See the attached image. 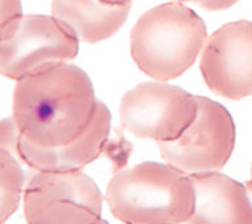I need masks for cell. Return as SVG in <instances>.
Returning <instances> with one entry per match:
<instances>
[{
	"mask_svg": "<svg viewBox=\"0 0 252 224\" xmlns=\"http://www.w3.org/2000/svg\"><path fill=\"white\" fill-rule=\"evenodd\" d=\"M97 102L92 82L80 67L47 63L16 80L12 117L27 140L59 147L88 129Z\"/></svg>",
	"mask_w": 252,
	"mask_h": 224,
	"instance_id": "6da1fadb",
	"label": "cell"
},
{
	"mask_svg": "<svg viewBox=\"0 0 252 224\" xmlns=\"http://www.w3.org/2000/svg\"><path fill=\"white\" fill-rule=\"evenodd\" d=\"M105 199L124 223L179 224L192 216L196 192L189 174L168 163L147 161L116 173Z\"/></svg>",
	"mask_w": 252,
	"mask_h": 224,
	"instance_id": "7a4b0ae2",
	"label": "cell"
},
{
	"mask_svg": "<svg viewBox=\"0 0 252 224\" xmlns=\"http://www.w3.org/2000/svg\"><path fill=\"white\" fill-rule=\"evenodd\" d=\"M208 39L204 20L190 8L165 3L145 12L130 34L134 63L159 82L176 79L196 62Z\"/></svg>",
	"mask_w": 252,
	"mask_h": 224,
	"instance_id": "3957f363",
	"label": "cell"
},
{
	"mask_svg": "<svg viewBox=\"0 0 252 224\" xmlns=\"http://www.w3.org/2000/svg\"><path fill=\"white\" fill-rule=\"evenodd\" d=\"M101 212V192L80 169L37 170L25 186L28 223H104Z\"/></svg>",
	"mask_w": 252,
	"mask_h": 224,
	"instance_id": "277c9868",
	"label": "cell"
},
{
	"mask_svg": "<svg viewBox=\"0 0 252 224\" xmlns=\"http://www.w3.org/2000/svg\"><path fill=\"white\" fill-rule=\"evenodd\" d=\"M197 112V96L157 80L141 83L124 94L120 121L134 137L163 143L180 138L196 119Z\"/></svg>",
	"mask_w": 252,
	"mask_h": 224,
	"instance_id": "5b68a950",
	"label": "cell"
},
{
	"mask_svg": "<svg viewBox=\"0 0 252 224\" xmlns=\"http://www.w3.org/2000/svg\"><path fill=\"white\" fill-rule=\"evenodd\" d=\"M196 119L180 138L159 143L165 163L192 174L218 172L231 157L235 125L228 110L218 102L197 96Z\"/></svg>",
	"mask_w": 252,
	"mask_h": 224,
	"instance_id": "8992f818",
	"label": "cell"
},
{
	"mask_svg": "<svg viewBox=\"0 0 252 224\" xmlns=\"http://www.w3.org/2000/svg\"><path fill=\"white\" fill-rule=\"evenodd\" d=\"M79 51L75 31L55 16L27 15L0 34V72L19 80L43 64L67 62Z\"/></svg>",
	"mask_w": 252,
	"mask_h": 224,
	"instance_id": "52a82bcc",
	"label": "cell"
},
{
	"mask_svg": "<svg viewBox=\"0 0 252 224\" xmlns=\"http://www.w3.org/2000/svg\"><path fill=\"white\" fill-rule=\"evenodd\" d=\"M200 70L214 93L231 100L252 96V23L242 20L217 29L202 49Z\"/></svg>",
	"mask_w": 252,
	"mask_h": 224,
	"instance_id": "ba28073f",
	"label": "cell"
},
{
	"mask_svg": "<svg viewBox=\"0 0 252 224\" xmlns=\"http://www.w3.org/2000/svg\"><path fill=\"white\" fill-rule=\"evenodd\" d=\"M109 109L101 101L94 121L75 140L59 147H39L20 135L17 156L34 170H78L96 160L110 131Z\"/></svg>",
	"mask_w": 252,
	"mask_h": 224,
	"instance_id": "9c48e42d",
	"label": "cell"
},
{
	"mask_svg": "<svg viewBox=\"0 0 252 224\" xmlns=\"http://www.w3.org/2000/svg\"><path fill=\"white\" fill-rule=\"evenodd\" d=\"M190 178L196 200L187 223H252V203L243 185L218 172Z\"/></svg>",
	"mask_w": 252,
	"mask_h": 224,
	"instance_id": "30bf717a",
	"label": "cell"
},
{
	"mask_svg": "<svg viewBox=\"0 0 252 224\" xmlns=\"http://www.w3.org/2000/svg\"><path fill=\"white\" fill-rule=\"evenodd\" d=\"M131 3L124 5L101 0H51V13L78 35L79 41L96 43L109 39L129 17Z\"/></svg>",
	"mask_w": 252,
	"mask_h": 224,
	"instance_id": "8fae6325",
	"label": "cell"
},
{
	"mask_svg": "<svg viewBox=\"0 0 252 224\" xmlns=\"http://www.w3.org/2000/svg\"><path fill=\"white\" fill-rule=\"evenodd\" d=\"M24 172L16 155L0 149V222L4 223L20 204L24 188Z\"/></svg>",
	"mask_w": 252,
	"mask_h": 224,
	"instance_id": "7c38bea8",
	"label": "cell"
},
{
	"mask_svg": "<svg viewBox=\"0 0 252 224\" xmlns=\"http://www.w3.org/2000/svg\"><path fill=\"white\" fill-rule=\"evenodd\" d=\"M23 17L21 0H0V34L13 29Z\"/></svg>",
	"mask_w": 252,
	"mask_h": 224,
	"instance_id": "4fadbf2b",
	"label": "cell"
},
{
	"mask_svg": "<svg viewBox=\"0 0 252 224\" xmlns=\"http://www.w3.org/2000/svg\"><path fill=\"white\" fill-rule=\"evenodd\" d=\"M20 133L13 117H8L1 121L0 125V144L1 149L13 153L17 156V141Z\"/></svg>",
	"mask_w": 252,
	"mask_h": 224,
	"instance_id": "5bb4252c",
	"label": "cell"
},
{
	"mask_svg": "<svg viewBox=\"0 0 252 224\" xmlns=\"http://www.w3.org/2000/svg\"><path fill=\"white\" fill-rule=\"evenodd\" d=\"M239 0H201L197 4L206 11H223L232 7Z\"/></svg>",
	"mask_w": 252,
	"mask_h": 224,
	"instance_id": "9a60e30c",
	"label": "cell"
},
{
	"mask_svg": "<svg viewBox=\"0 0 252 224\" xmlns=\"http://www.w3.org/2000/svg\"><path fill=\"white\" fill-rule=\"evenodd\" d=\"M101 1L108 4H114V5H124V4L131 3L133 0H101Z\"/></svg>",
	"mask_w": 252,
	"mask_h": 224,
	"instance_id": "2e32d148",
	"label": "cell"
},
{
	"mask_svg": "<svg viewBox=\"0 0 252 224\" xmlns=\"http://www.w3.org/2000/svg\"><path fill=\"white\" fill-rule=\"evenodd\" d=\"M176 1H196V3H198L201 0H176Z\"/></svg>",
	"mask_w": 252,
	"mask_h": 224,
	"instance_id": "e0dca14e",
	"label": "cell"
},
{
	"mask_svg": "<svg viewBox=\"0 0 252 224\" xmlns=\"http://www.w3.org/2000/svg\"><path fill=\"white\" fill-rule=\"evenodd\" d=\"M251 188H252V177H251Z\"/></svg>",
	"mask_w": 252,
	"mask_h": 224,
	"instance_id": "ac0fdd59",
	"label": "cell"
}]
</instances>
